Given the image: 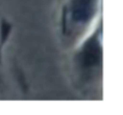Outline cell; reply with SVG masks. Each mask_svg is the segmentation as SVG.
I'll return each mask as SVG.
<instances>
[{"label":"cell","mask_w":123,"mask_h":115,"mask_svg":"<svg viewBox=\"0 0 123 115\" xmlns=\"http://www.w3.org/2000/svg\"><path fill=\"white\" fill-rule=\"evenodd\" d=\"M95 0H74L73 16L79 22H86L91 18L94 11Z\"/></svg>","instance_id":"cell-1"}]
</instances>
